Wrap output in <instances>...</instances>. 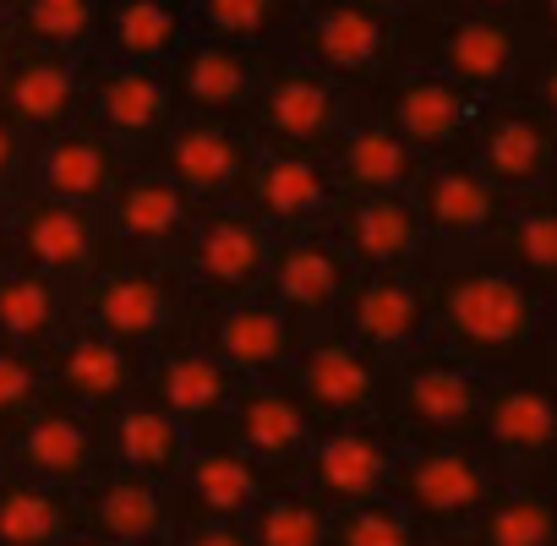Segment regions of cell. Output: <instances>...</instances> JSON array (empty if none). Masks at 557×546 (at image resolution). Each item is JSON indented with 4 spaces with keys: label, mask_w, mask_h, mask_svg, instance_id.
Returning a JSON list of instances; mask_svg holds the SVG:
<instances>
[{
    "label": "cell",
    "mask_w": 557,
    "mask_h": 546,
    "mask_svg": "<svg viewBox=\"0 0 557 546\" xmlns=\"http://www.w3.org/2000/svg\"><path fill=\"white\" fill-rule=\"evenodd\" d=\"M181 121L170 72L159 66H104L88 61L83 77V126L99 132L126 164H148L164 132Z\"/></svg>",
    "instance_id": "cell-10"
},
{
    "label": "cell",
    "mask_w": 557,
    "mask_h": 546,
    "mask_svg": "<svg viewBox=\"0 0 557 546\" xmlns=\"http://www.w3.org/2000/svg\"><path fill=\"white\" fill-rule=\"evenodd\" d=\"M421 541H426L421 524L394 497H377V502L334 513V546H421Z\"/></svg>",
    "instance_id": "cell-43"
},
{
    "label": "cell",
    "mask_w": 557,
    "mask_h": 546,
    "mask_svg": "<svg viewBox=\"0 0 557 546\" xmlns=\"http://www.w3.org/2000/svg\"><path fill=\"white\" fill-rule=\"evenodd\" d=\"M240 530L251 546H334V513L296 481L268 486Z\"/></svg>",
    "instance_id": "cell-42"
},
{
    "label": "cell",
    "mask_w": 557,
    "mask_h": 546,
    "mask_svg": "<svg viewBox=\"0 0 557 546\" xmlns=\"http://www.w3.org/2000/svg\"><path fill=\"white\" fill-rule=\"evenodd\" d=\"M235 388H240V383H235L191 334L143 361V399L159 405V410H164L181 432H191L197 443H202V437H219Z\"/></svg>",
    "instance_id": "cell-26"
},
{
    "label": "cell",
    "mask_w": 557,
    "mask_h": 546,
    "mask_svg": "<svg viewBox=\"0 0 557 546\" xmlns=\"http://www.w3.org/2000/svg\"><path fill=\"white\" fill-rule=\"evenodd\" d=\"M191 213L197 208L164 170L132 164L121 175V186L110 191V202L99 208L104 262H164L170 268L191 229Z\"/></svg>",
    "instance_id": "cell-17"
},
{
    "label": "cell",
    "mask_w": 557,
    "mask_h": 546,
    "mask_svg": "<svg viewBox=\"0 0 557 546\" xmlns=\"http://www.w3.org/2000/svg\"><path fill=\"white\" fill-rule=\"evenodd\" d=\"M153 170H164L191 208H240L246 186H251V164H257V142L246 126L230 121H191L181 115L164 142L148 159Z\"/></svg>",
    "instance_id": "cell-18"
},
{
    "label": "cell",
    "mask_w": 557,
    "mask_h": 546,
    "mask_svg": "<svg viewBox=\"0 0 557 546\" xmlns=\"http://www.w3.org/2000/svg\"><path fill=\"white\" fill-rule=\"evenodd\" d=\"M307 0H186L191 39L251 50V55H278L296 34Z\"/></svg>",
    "instance_id": "cell-38"
},
{
    "label": "cell",
    "mask_w": 557,
    "mask_h": 546,
    "mask_svg": "<svg viewBox=\"0 0 557 546\" xmlns=\"http://www.w3.org/2000/svg\"><path fill=\"white\" fill-rule=\"evenodd\" d=\"M486 377L448 350H416L388 367L383 421L399 443H470Z\"/></svg>",
    "instance_id": "cell-8"
},
{
    "label": "cell",
    "mask_w": 557,
    "mask_h": 546,
    "mask_svg": "<svg viewBox=\"0 0 557 546\" xmlns=\"http://www.w3.org/2000/svg\"><path fill=\"white\" fill-rule=\"evenodd\" d=\"M235 383H285L307 328L285 318L268 296L224 301V307H197L186 328Z\"/></svg>",
    "instance_id": "cell-16"
},
{
    "label": "cell",
    "mask_w": 557,
    "mask_h": 546,
    "mask_svg": "<svg viewBox=\"0 0 557 546\" xmlns=\"http://www.w3.org/2000/svg\"><path fill=\"white\" fill-rule=\"evenodd\" d=\"M421 546H475V541L470 535H426Z\"/></svg>",
    "instance_id": "cell-51"
},
{
    "label": "cell",
    "mask_w": 557,
    "mask_h": 546,
    "mask_svg": "<svg viewBox=\"0 0 557 546\" xmlns=\"http://www.w3.org/2000/svg\"><path fill=\"white\" fill-rule=\"evenodd\" d=\"M77 323L148 361L164 345L186 339L191 307L175 268L164 262H99L77 285Z\"/></svg>",
    "instance_id": "cell-3"
},
{
    "label": "cell",
    "mask_w": 557,
    "mask_h": 546,
    "mask_svg": "<svg viewBox=\"0 0 557 546\" xmlns=\"http://www.w3.org/2000/svg\"><path fill=\"white\" fill-rule=\"evenodd\" d=\"M7 12H12V0H0V23H7Z\"/></svg>",
    "instance_id": "cell-54"
},
{
    "label": "cell",
    "mask_w": 557,
    "mask_h": 546,
    "mask_svg": "<svg viewBox=\"0 0 557 546\" xmlns=\"http://www.w3.org/2000/svg\"><path fill=\"white\" fill-rule=\"evenodd\" d=\"M268 61H273V55H251V50H230V45L191 39L164 72H170V88H175L181 115H191V121H230V126H246Z\"/></svg>",
    "instance_id": "cell-29"
},
{
    "label": "cell",
    "mask_w": 557,
    "mask_h": 546,
    "mask_svg": "<svg viewBox=\"0 0 557 546\" xmlns=\"http://www.w3.org/2000/svg\"><path fill=\"white\" fill-rule=\"evenodd\" d=\"M219 437L235 454H246L273 486H285V481H296V470L318 437V421L301 410V399L285 383H240L224 410Z\"/></svg>",
    "instance_id": "cell-22"
},
{
    "label": "cell",
    "mask_w": 557,
    "mask_h": 546,
    "mask_svg": "<svg viewBox=\"0 0 557 546\" xmlns=\"http://www.w3.org/2000/svg\"><path fill=\"white\" fill-rule=\"evenodd\" d=\"M61 546H104V541H88V535H72V541H61Z\"/></svg>",
    "instance_id": "cell-52"
},
{
    "label": "cell",
    "mask_w": 557,
    "mask_h": 546,
    "mask_svg": "<svg viewBox=\"0 0 557 546\" xmlns=\"http://www.w3.org/2000/svg\"><path fill=\"white\" fill-rule=\"evenodd\" d=\"M361 110V99H350L345 88L323 83L318 72L296 66V61H268L257 104L246 115V132L262 153H301V159H329V148L339 142V132L350 126V115Z\"/></svg>",
    "instance_id": "cell-9"
},
{
    "label": "cell",
    "mask_w": 557,
    "mask_h": 546,
    "mask_svg": "<svg viewBox=\"0 0 557 546\" xmlns=\"http://www.w3.org/2000/svg\"><path fill=\"white\" fill-rule=\"evenodd\" d=\"M7 229H12V262L28 273L77 290L88 273L104 262V235H99V213L72 208V202H50V197H17L7 208Z\"/></svg>",
    "instance_id": "cell-23"
},
{
    "label": "cell",
    "mask_w": 557,
    "mask_h": 546,
    "mask_svg": "<svg viewBox=\"0 0 557 546\" xmlns=\"http://www.w3.org/2000/svg\"><path fill=\"white\" fill-rule=\"evenodd\" d=\"M394 459H399V437L388 432V421H345V426H318L296 486L312 492L329 513L339 508H361L388 497L394 481Z\"/></svg>",
    "instance_id": "cell-19"
},
{
    "label": "cell",
    "mask_w": 557,
    "mask_h": 546,
    "mask_svg": "<svg viewBox=\"0 0 557 546\" xmlns=\"http://www.w3.org/2000/svg\"><path fill=\"white\" fill-rule=\"evenodd\" d=\"M503 481H552V448H557V399L546 367L497 372L481 388L475 437H470Z\"/></svg>",
    "instance_id": "cell-6"
},
{
    "label": "cell",
    "mask_w": 557,
    "mask_h": 546,
    "mask_svg": "<svg viewBox=\"0 0 557 546\" xmlns=\"http://www.w3.org/2000/svg\"><path fill=\"white\" fill-rule=\"evenodd\" d=\"M17 55H23V50L12 45V34H7V28H0V88H7V77H12V66H17Z\"/></svg>",
    "instance_id": "cell-49"
},
{
    "label": "cell",
    "mask_w": 557,
    "mask_h": 546,
    "mask_svg": "<svg viewBox=\"0 0 557 546\" xmlns=\"http://www.w3.org/2000/svg\"><path fill=\"white\" fill-rule=\"evenodd\" d=\"M72 508H77V535L104 541V546H170L181 524L164 486L121 475L110 464L72 497Z\"/></svg>",
    "instance_id": "cell-31"
},
{
    "label": "cell",
    "mask_w": 557,
    "mask_h": 546,
    "mask_svg": "<svg viewBox=\"0 0 557 546\" xmlns=\"http://www.w3.org/2000/svg\"><path fill=\"white\" fill-rule=\"evenodd\" d=\"M399 55H405V23L361 12L350 0H307L296 34L278 50V61L318 72L323 83L345 88L361 104L399 72Z\"/></svg>",
    "instance_id": "cell-4"
},
{
    "label": "cell",
    "mask_w": 557,
    "mask_h": 546,
    "mask_svg": "<svg viewBox=\"0 0 557 546\" xmlns=\"http://www.w3.org/2000/svg\"><path fill=\"white\" fill-rule=\"evenodd\" d=\"M497 486L503 475L475 443H399L388 497L421 524V535H465Z\"/></svg>",
    "instance_id": "cell-5"
},
{
    "label": "cell",
    "mask_w": 557,
    "mask_h": 546,
    "mask_svg": "<svg viewBox=\"0 0 557 546\" xmlns=\"http://www.w3.org/2000/svg\"><path fill=\"white\" fill-rule=\"evenodd\" d=\"M345 191L329 175V159H301V153H262L251 164V186H246V208L251 219L273 235H307V229H329L339 213Z\"/></svg>",
    "instance_id": "cell-25"
},
{
    "label": "cell",
    "mask_w": 557,
    "mask_h": 546,
    "mask_svg": "<svg viewBox=\"0 0 557 546\" xmlns=\"http://www.w3.org/2000/svg\"><path fill=\"white\" fill-rule=\"evenodd\" d=\"M273 257V235L251 219V208H197L191 229L175 251V280L186 290V307H224L262 296V273Z\"/></svg>",
    "instance_id": "cell-7"
},
{
    "label": "cell",
    "mask_w": 557,
    "mask_h": 546,
    "mask_svg": "<svg viewBox=\"0 0 557 546\" xmlns=\"http://www.w3.org/2000/svg\"><path fill=\"white\" fill-rule=\"evenodd\" d=\"M77 323V290L28 273L17 262L0 268V345H12L23 356H39Z\"/></svg>",
    "instance_id": "cell-36"
},
{
    "label": "cell",
    "mask_w": 557,
    "mask_h": 546,
    "mask_svg": "<svg viewBox=\"0 0 557 546\" xmlns=\"http://www.w3.org/2000/svg\"><path fill=\"white\" fill-rule=\"evenodd\" d=\"M350 7L377 12V17H388V23H416V17L432 12V0H350Z\"/></svg>",
    "instance_id": "cell-48"
},
{
    "label": "cell",
    "mask_w": 557,
    "mask_h": 546,
    "mask_svg": "<svg viewBox=\"0 0 557 546\" xmlns=\"http://www.w3.org/2000/svg\"><path fill=\"white\" fill-rule=\"evenodd\" d=\"M83 77L88 61H61V55H17L7 88H0V121L23 142H45L66 126L83 121Z\"/></svg>",
    "instance_id": "cell-32"
},
{
    "label": "cell",
    "mask_w": 557,
    "mask_h": 546,
    "mask_svg": "<svg viewBox=\"0 0 557 546\" xmlns=\"http://www.w3.org/2000/svg\"><path fill=\"white\" fill-rule=\"evenodd\" d=\"M7 470L77 497L104 470V426L45 399L17 432H7Z\"/></svg>",
    "instance_id": "cell-24"
},
{
    "label": "cell",
    "mask_w": 557,
    "mask_h": 546,
    "mask_svg": "<svg viewBox=\"0 0 557 546\" xmlns=\"http://www.w3.org/2000/svg\"><path fill=\"white\" fill-rule=\"evenodd\" d=\"M334 334H345L356 350H367L383 367L432 350L437 345L432 280L426 273H356V285L334 318Z\"/></svg>",
    "instance_id": "cell-11"
},
{
    "label": "cell",
    "mask_w": 557,
    "mask_h": 546,
    "mask_svg": "<svg viewBox=\"0 0 557 546\" xmlns=\"http://www.w3.org/2000/svg\"><path fill=\"white\" fill-rule=\"evenodd\" d=\"M350 285H356V268L345 262L334 229H307V235L273 240V257H268V273H262V296L285 318H296L307 334L334 328Z\"/></svg>",
    "instance_id": "cell-20"
},
{
    "label": "cell",
    "mask_w": 557,
    "mask_h": 546,
    "mask_svg": "<svg viewBox=\"0 0 557 546\" xmlns=\"http://www.w3.org/2000/svg\"><path fill=\"white\" fill-rule=\"evenodd\" d=\"M432 323H437V350L459 356L481 377L519 372V367H546L552 356V318L557 301L524 285L508 262L492 251L470 262L432 268Z\"/></svg>",
    "instance_id": "cell-1"
},
{
    "label": "cell",
    "mask_w": 557,
    "mask_h": 546,
    "mask_svg": "<svg viewBox=\"0 0 557 546\" xmlns=\"http://www.w3.org/2000/svg\"><path fill=\"white\" fill-rule=\"evenodd\" d=\"M7 208H12V202H0V268L12 262V229H7Z\"/></svg>",
    "instance_id": "cell-50"
},
{
    "label": "cell",
    "mask_w": 557,
    "mask_h": 546,
    "mask_svg": "<svg viewBox=\"0 0 557 546\" xmlns=\"http://www.w3.org/2000/svg\"><path fill=\"white\" fill-rule=\"evenodd\" d=\"M557 28L535 17H475V12H426L405 23L399 66H432L481 104L519 99L530 66L552 50Z\"/></svg>",
    "instance_id": "cell-2"
},
{
    "label": "cell",
    "mask_w": 557,
    "mask_h": 546,
    "mask_svg": "<svg viewBox=\"0 0 557 546\" xmlns=\"http://www.w3.org/2000/svg\"><path fill=\"white\" fill-rule=\"evenodd\" d=\"M367 104H372V110L394 126V137H399L416 159H426V164L459 159L465 142H470V132H475V121H481V99L465 94L459 83H448V77L432 72V66H399Z\"/></svg>",
    "instance_id": "cell-14"
},
{
    "label": "cell",
    "mask_w": 557,
    "mask_h": 546,
    "mask_svg": "<svg viewBox=\"0 0 557 546\" xmlns=\"http://www.w3.org/2000/svg\"><path fill=\"white\" fill-rule=\"evenodd\" d=\"M459 159L503 197L546 191L557 186V115H541L524 99L481 104V121Z\"/></svg>",
    "instance_id": "cell-15"
},
{
    "label": "cell",
    "mask_w": 557,
    "mask_h": 546,
    "mask_svg": "<svg viewBox=\"0 0 557 546\" xmlns=\"http://www.w3.org/2000/svg\"><path fill=\"white\" fill-rule=\"evenodd\" d=\"M492 257L508 262L524 285L557 301V186L508 197L503 224L492 235Z\"/></svg>",
    "instance_id": "cell-37"
},
{
    "label": "cell",
    "mask_w": 557,
    "mask_h": 546,
    "mask_svg": "<svg viewBox=\"0 0 557 546\" xmlns=\"http://www.w3.org/2000/svg\"><path fill=\"white\" fill-rule=\"evenodd\" d=\"M437 12H475V17H524L530 0H432Z\"/></svg>",
    "instance_id": "cell-47"
},
{
    "label": "cell",
    "mask_w": 557,
    "mask_h": 546,
    "mask_svg": "<svg viewBox=\"0 0 557 546\" xmlns=\"http://www.w3.org/2000/svg\"><path fill=\"white\" fill-rule=\"evenodd\" d=\"M285 388L301 399V410L318 426H345V421H383V394H388V367L356 350L345 334L318 328L301 339Z\"/></svg>",
    "instance_id": "cell-13"
},
{
    "label": "cell",
    "mask_w": 557,
    "mask_h": 546,
    "mask_svg": "<svg viewBox=\"0 0 557 546\" xmlns=\"http://www.w3.org/2000/svg\"><path fill=\"white\" fill-rule=\"evenodd\" d=\"M421 170L426 159H416L372 104H361L339 132V142L329 148V175L339 181L345 197H405L421 181Z\"/></svg>",
    "instance_id": "cell-33"
},
{
    "label": "cell",
    "mask_w": 557,
    "mask_h": 546,
    "mask_svg": "<svg viewBox=\"0 0 557 546\" xmlns=\"http://www.w3.org/2000/svg\"><path fill=\"white\" fill-rule=\"evenodd\" d=\"M0 475H7V432H0Z\"/></svg>",
    "instance_id": "cell-53"
},
{
    "label": "cell",
    "mask_w": 557,
    "mask_h": 546,
    "mask_svg": "<svg viewBox=\"0 0 557 546\" xmlns=\"http://www.w3.org/2000/svg\"><path fill=\"white\" fill-rule=\"evenodd\" d=\"M99 426H104V464L121 470V475H137V481H148V486H164V492H170V481L181 475L186 454L197 448V437L181 432V426H175L159 405H148L143 394L126 399L121 410H110Z\"/></svg>",
    "instance_id": "cell-35"
},
{
    "label": "cell",
    "mask_w": 557,
    "mask_h": 546,
    "mask_svg": "<svg viewBox=\"0 0 557 546\" xmlns=\"http://www.w3.org/2000/svg\"><path fill=\"white\" fill-rule=\"evenodd\" d=\"M45 405V361L0 345V432H17Z\"/></svg>",
    "instance_id": "cell-44"
},
{
    "label": "cell",
    "mask_w": 557,
    "mask_h": 546,
    "mask_svg": "<svg viewBox=\"0 0 557 546\" xmlns=\"http://www.w3.org/2000/svg\"><path fill=\"white\" fill-rule=\"evenodd\" d=\"M170 546H251L240 524H175Z\"/></svg>",
    "instance_id": "cell-46"
},
{
    "label": "cell",
    "mask_w": 557,
    "mask_h": 546,
    "mask_svg": "<svg viewBox=\"0 0 557 546\" xmlns=\"http://www.w3.org/2000/svg\"><path fill=\"white\" fill-rule=\"evenodd\" d=\"M104 0H12L7 28L17 50L28 55H61V61H94Z\"/></svg>",
    "instance_id": "cell-39"
},
{
    "label": "cell",
    "mask_w": 557,
    "mask_h": 546,
    "mask_svg": "<svg viewBox=\"0 0 557 546\" xmlns=\"http://www.w3.org/2000/svg\"><path fill=\"white\" fill-rule=\"evenodd\" d=\"M334 240L356 273H426V229L405 197H345L334 213Z\"/></svg>",
    "instance_id": "cell-28"
},
{
    "label": "cell",
    "mask_w": 557,
    "mask_h": 546,
    "mask_svg": "<svg viewBox=\"0 0 557 546\" xmlns=\"http://www.w3.org/2000/svg\"><path fill=\"white\" fill-rule=\"evenodd\" d=\"M191 45L186 0H104L94 61L104 66H170Z\"/></svg>",
    "instance_id": "cell-34"
},
{
    "label": "cell",
    "mask_w": 557,
    "mask_h": 546,
    "mask_svg": "<svg viewBox=\"0 0 557 546\" xmlns=\"http://www.w3.org/2000/svg\"><path fill=\"white\" fill-rule=\"evenodd\" d=\"M465 535L475 546H557L552 481H503Z\"/></svg>",
    "instance_id": "cell-40"
},
{
    "label": "cell",
    "mask_w": 557,
    "mask_h": 546,
    "mask_svg": "<svg viewBox=\"0 0 557 546\" xmlns=\"http://www.w3.org/2000/svg\"><path fill=\"white\" fill-rule=\"evenodd\" d=\"M132 164L99 137L88 132L83 121L45 137V142H28V170H23V197H50V202H72V208H88L99 213L110 202V191L121 186Z\"/></svg>",
    "instance_id": "cell-27"
},
{
    "label": "cell",
    "mask_w": 557,
    "mask_h": 546,
    "mask_svg": "<svg viewBox=\"0 0 557 546\" xmlns=\"http://www.w3.org/2000/svg\"><path fill=\"white\" fill-rule=\"evenodd\" d=\"M143 394V356L121 350L115 339L72 323L50 350H45V399L66 405L77 415L104 421L126 399Z\"/></svg>",
    "instance_id": "cell-21"
},
{
    "label": "cell",
    "mask_w": 557,
    "mask_h": 546,
    "mask_svg": "<svg viewBox=\"0 0 557 546\" xmlns=\"http://www.w3.org/2000/svg\"><path fill=\"white\" fill-rule=\"evenodd\" d=\"M23 170H28V142L0 121V202L23 197Z\"/></svg>",
    "instance_id": "cell-45"
},
{
    "label": "cell",
    "mask_w": 557,
    "mask_h": 546,
    "mask_svg": "<svg viewBox=\"0 0 557 546\" xmlns=\"http://www.w3.org/2000/svg\"><path fill=\"white\" fill-rule=\"evenodd\" d=\"M410 202H416V213H421L432 268L470 262V257L492 251V235H497L503 208H508V197H503L497 186H486L465 159H437V164H426L421 181L410 186ZM432 268H426V273H432Z\"/></svg>",
    "instance_id": "cell-12"
},
{
    "label": "cell",
    "mask_w": 557,
    "mask_h": 546,
    "mask_svg": "<svg viewBox=\"0 0 557 546\" xmlns=\"http://www.w3.org/2000/svg\"><path fill=\"white\" fill-rule=\"evenodd\" d=\"M77 535V508L66 492L0 475V546H61Z\"/></svg>",
    "instance_id": "cell-41"
},
{
    "label": "cell",
    "mask_w": 557,
    "mask_h": 546,
    "mask_svg": "<svg viewBox=\"0 0 557 546\" xmlns=\"http://www.w3.org/2000/svg\"><path fill=\"white\" fill-rule=\"evenodd\" d=\"M268 486L273 481L246 454H235L224 437H202L170 481V502L181 524H246Z\"/></svg>",
    "instance_id": "cell-30"
}]
</instances>
